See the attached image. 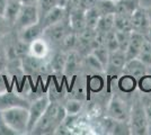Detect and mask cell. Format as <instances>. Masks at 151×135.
Here are the masks:
<instances>
[{"mask_svg":"<svg viewBox=\"0 0 151 135\" xmlns=\"http://www.w3.org/2000/svg\"><path fill=\"white\" fill-rule=\"evenodd\" d=\"M65 116L67 111L64 109V106L57 103H50L43 116L32 129L31 134H54L55 129L64 121Z\"/></svg>","mask_w":151,"mask_h":135,"instance_id":"6da1fadb","label":"cell"},{"mask_svg":"<svg viewBox=\"0 0 151 135\" xmlns=\"http://www.w3.org/2000/svg\"><path fill=\"white\" fill-rule=\"evenodd\" d=\"M6 123L16 134H28L29 111L26 107H13L1 111Z\"/></svg>","mask_w":151,"mask_h":135,"instance_id":"7a4b0ae2","label":"cell"},{"mask_svg":"<svg viewBox=\"0 0 151 135\" xmlns=\"http://www.w3.org/2000/svg\"><path fill=\"white\" fill-rule=\"evenodd\" d=\"M148 122H149V118L147 116L142 100L135 99L130 109V117H129L130 133L135 135L147 134Z\"/></svg>","mask_w":151,"mask_h":135,"instance_id":"3957f363","label":"cell"},{"mask_svg":"<svg viewBox=\"0 0 151 135\" xmlns=\"http://www.w3.org/2000/svg\"><path fill=\"white\" fill-rule=\"evenodd\" d=\"M70 32H72L71 27L69 24V18H65V19L59 21L54 25L50 26L47 28L44 29L43 33V37H44L49 43H54L58 44L62 42V39L69 34Z\"/></svg>","mask_w":151,"mask_h":135,"instance_id":"277c9868","label":"cell"},{"mask_svg":"<svg viewBox=\"0 0 151 135\" xmlns=\"http://www.w3.org/2000/svg\"><path fill=\"white\" fill-rule=\"evenodd\" d=\"M38 11L36 5H22L18 17L14 24V27L17 31H22L26 27L38 23Z\"/></svg>","mask_w":151,"mask_h":135,"instance_id":"5b68a950","label":"cell"},{"mask_svg":"<svg viewBox=\"0 0 151 135\" xmlns=\"http://www.w3.org/2000/svg\"><path fill=\"white\" fill-rule=\"evenodd\" d=\"M50 98L47 95L38 97L37 99H35L34 101H32L29 105V122H28V134H31L32 129H34L35 124L38 122V119L43 116L46 108L50 105Z\"/></svg>","mask_w":151,"mask_h":135,"instance_id":"8992f818","label":"cell"},{"mask_svg":"<svg viewBox=\"0 0 151 135\" xmlns=\"http://www.w3.org/2000/svg\"><path fill=\"white\" fill-rule=\"evenodd\" d=\"M130 109L131 107L127 106V104L121 99L120 97L115 96L111 99V101L108 104L107 107V116L121 121V122H129V117H130Z\"/></svg>","mask_w":151,"mask_h":135,"instance_id":"52a82bcc","label":"cell"},{"mask_svg":"<svg viewBox=\"0 0 151 135\" xmlns=\"http://www.w3.org/2000/svg\"><path fill=\"white\" fill-rule=\"evenodd\" d=\"M31 101L22 96L18 92H15L13 90H8L4 94H0V110L9 109L13 107H26L29 108Z\"/></svg>","mask_w":151,"mask_h":135,"instance_id":"ba28073f","label":"cell"},{"mask_svg":"<svg viewBox=\"0 0 151 135\" xmlns=\"http://www.w3.org/2000/svg\"><path fill=\"white\" fill-rule=\"evenodd\" d=\"M133 32H138L147 36L148 31L150 28V21L148 18V14L145 10V7H139L138 9L131 16Z\"/></svg>","mask_w":151,"mask_h":135,"instance_id":"9c48e42d","label":"cell"},{"mask_svg":"<svg viewBox=\"0 0 151 135\" xmlns=\"http://www.w3.org/2000/svg\"><path fill=\"white\" fill-rule=\"evenodd\" d=\"M126 63L125 53L121 50H116L109 53V58L107 61L105 71L109 74H119L123 73V69Z\"/></svg>","mask_w":151,"mask_h":135,"instance_id":"30bf717a","label":"cell"},{"mask_svg":"<svg viewBox=\"0 0 151 135\" xmlns=\"http://www.w3.org/2000/svg\"><path fill=\"white\" fill-rule=\"evenodd\" d=\"M68 18V13H67V9L62 8V7L55 6L51 9L49 13L45 15L43 17V19L40 21V24L42 25L43 28H47L50 26L57 24L61 20Z\"/></svg>","mask_w":151,"mask_h":135,"instance_id":"8fae6325","label":"cell"},{"mask_svg":"<svg viewBox=\"0 0 151 135\" xmlns=\"http://www.w3.org/2000/svg\"><path fill=\"white\" fill-rule=\"evenodd\" d=\"M145 39V36L143 34L138 32H132L131 39H130V43L127 45V49H126L125 51L126 61H130V60L138 58V54L140 50H141V47H142V44H143Z\"/></svg>","mask_w":151,"mask_h":135,"instance_id":"7c38bea8","label":"cell"},{"mask_svg":"<svg viewBox=\"0 0 151 135\" xmlns=\"http://www.w3.org/2000/svg\"><path fill=\"white\" fill-rule=\"evenodd\" d=\"M43 33H44V28L42 27V25L40 23H36L34 25L28 26V27H26L24 29L19 31L18 37L23 43L29 45L35 39L42 37L43 36Z\"/></svg>","mask_w":151,"mask_h":135,"instance_id":"4fadbf2b","label":"cell"},{"mask_svg":"<svg viewBox=\"0 0 151 135\" xmlns=\"http://www.w3.org/2000/svg\"><path fill=\"white\" fill-rule=\"evenodd\" d=\"M148 69H149V66H147L139 59H133L130 61H126L124 69H123V73L133 76L135 79H140L142 76H145V73H148Z\"/></svg>","mask_w":151,"mask_h":135,"instance_id":"5bb4252c","label":"cell"},{"mask_svg":"<svg viewBox=\"0 0 151 135\" xmlns=\"http://www.w3.org/2000/svg\"><path fill=\"white\" fill-rule=\"evenodd\" d=\"M85 11L81 8H77L75 10H72L71 13L68 14V18H69L70 27L72 29V32L80 33L86 28V16Z\"/></svg>","mask_w":151,"mask_h":135,"instance_id":"9a60e30c","label":"cell"},{"mask_svg":"<svg viewBox=\"0 0 151 135\" xmlns=\"http://www.w3.org/2000/svg\"><path fill=\"white\" fill-rule=\"evenodd\" d=\"M50 53V43L42 36L40 39H35L29 44V53L33 56L38 59H46Z\"/></svg>","mask_w":151,"mask_h":135,"instance_id":"2e32d148","label":"cell"},{"mask_svg":"<svg viewBox=\"0 0 151 135\" xmlns=\"http://www.w3.org/2000/svg\"><path fill=\"white\" fill-rule=\"evenodd\" d=\"M22 68L27 73H34L43 70V68H46V64L44 62V59H38L31 54H26L22 59Z\"/></svg>","mask_w":151,"mask_h":135,"instance_id":"e0dca14e","label":"cell"},{"mask_svg":"<svg viewBox=\"0 0 151 135\" xmlns=\"http://www.w3.org/2000/svg\"><path fill=\"white\" fill-rule=\"evenodd\" d=\"M117 87L124 94H132L135 89H138V79L130 74L122 73V76L117 80Z\"/></svg>","mask_w":151,"mask_h":135,"instance_id":"ac0fdd59","label":"cell"},{"mask_svg":"<svg viewBox=\"0 0 151 135\" xmlns=\"http://www.w3.org/2000/svg\"><path fill=\"white\" fill-rule=\"evenodd\" d=\"M140 7V0H116V13L126 16L132 14Z\"/></svg>","mask_w":151,"mask_h":135,"instance_id":"d6986e66","label":"cell"},{"mask_svg":"<svg viewBox=\"0 0 151 135\" xmlns=\"http://www.w3.org/2000/svg\"><path fill=\"white\" fill-rule=\"evenodd\" d=\"M22 1L20 0H8L7 2V8L4 17L7 19V21L14 27V24L18 17V14L22 8Z\"/></svg>","mask_w":151,"mask_h":135,"instance_id":"ffe728a7","label":"cell"},{"mask_svg":"<svg viewBox=\"0 0 151 135\" xmlns=\"http://www.w3.org/2000/svg\"><path fill=\"white\" fill-rule=\"evenodd\" d=\"M114 29L121 32H132L131 16H126L122 14L114 15Z\"/></svg>","mask_w":151,"mask_h":135,"instance_id":"44dd1931","label":"cell"},{"mask_svg":"<svg viewBox=\"0 0 151 135\" xmlns=\"http://www.w3.org/2000/svg\"><path fill=\"white\" fill-rule=\"evenodd\" d=\"M114 15L115 14H108L103 15L98 20V24L96 27V31L99 33H108L114 29Z\"/></svg>","mask_w":151,"mask_h":135,"instance_id":"7402d4cb","label":"cell"},{"mask_svg":"<svg viewBox=\"0 0 151 135\" xmlns=\"http://www.w3.org/2000/svg\"><path fill=\"white\" fill-rule=\"evenodd\" d=\"M141 62H143L147 66H151V41L147 36H145V39L142 44V47L139 52L138 58Z\"/></svg>","mask_w":151,"mask_h":135,"instance_id":"603a6c76","label":"cell"},{"mask_svg":"<svg viewBox=\"0 0 151 135\" xmlns=\"http://www.w3.org/2000/svg\"><path fill=\"white\" fill-rule=\"evenodd\" d=\"M101 16L116 13V0H97L95 5Z\"/></svg>","mask_w":151,"mask_h":135,"instance_id":"cb8c5ba5","label":"cell"},{"mask_svg":"<svg viewBox=\"0 0 151 135\" xmlns=\"http://www.w3.org/2000/svg\"><path fill=\"white\" fill-rule=\"evenodd\" d=\"M85 16H86V27L87 28H91V29H96L98 20L101 18V14L97 10L96 7H93L88 10L85 11Z\"/></svg>","mask_w":151,"mask_h":135,"instance_id":"d4e9b609","label":"cell"},{"mask_svg":"<svg viewBox=\"0 0 151 135\" xmlns=\"http://www.w3.org/2000/svg\"><path fill=\"white\" fill-rule=\"evenodd\" d=\"M57 6V0H38L37 1V11H38V23L43 19L46 14L50 11L53 7Z\"/></svg>","mask_w":151,"mask_h":135,"instance_id":"484cf974","label":"cell"},{"mask_svg":"<svg viewBox=\"0 0 151 135\" xmlns=\"http://www.w3.org/2000/svg\"><path fill=\"white\" fill-rule=\"evenodd\" d=\"M67 56L64 53H61L59 52L57 54L53 55V58L51 60V68L53 70L57 71H61L64 69V65H65V62H67Z\"/></svg>","mask_w":151,"mask_h":135,"instance_id":"4316f807","label":"cell"},{"mask_svg":"<svg viewBox=\"0 0 151 135\" xmlns=\"http://www.w3.org/2000/svg\"><path fill=\"white\" fill-rule=\"evenodd\" d=\"M91 53L101 61V63L104 65V68H106L107 61H108V58H109V51L107 50L106 46L105 45L97 46V47H95L94 50H93Z\"/></svg>","mask_w":151,"mask_h":135,"instance_id":"83f0119b","label":"cell"},{"mask_svg":"<svg viewBox=\"0 0 151 135\" xmlns=\"http://www.w3.org/2000/svg\"><path fill=\"white\" fill-rule=\"evenodd\" d=\"M80 65V59L77 53H70L67 56V62L64 65V70L67 72H75Z\"/></svg>","mask_w":151,"mask_h":135,"instance_id":"f1b7e54d","label":"cell"},{"mask_svg":"<svg viewBox=\"0 0 151 135\" xmlns=\"http://www.w3.org/2000/svg\"><path fill=\"white\" fill-rule=\"evenodd\" d=\"M138 89L142 94H151V73L148 72L138 79Z\"/></svg>","mask_w":151,"mask_h":135,"instance_id":"f546056e","label":"cell"},{"mask_svg":"<svg viewBox=\"0 0 151 135\" xmlns=\"http://www.w3.org/2000/svg\"><path fill=\"white\" fill-rule=\"evenodd\" d=\"M85 64L87 65L89 69L96 71V72H97V71L101 72V71L105 70L104 65L101 64V61L96 58L93 53H90V54H88V55L86 56V59H85Z\"/></svg>","mask_w":151,"mask_h":135,"instance_id":"4dcf8cb0","label":"cell"},{"mask_svg":"<svg viewBox=\"0 0 151 135\" xmlns=\"http://www.w3.org/2000/svg\"><path fill=\"white\" fill-rule=\"evenodd\" d=\"M132 32H121V31H116V37H117V42H119V50L123 51L124 53H125L126 49H127V45L130 43V39H131Z\"/></svg>","mask_w":151,"mask_h":135,"instance_id":"1f68e13d","label":"cell"},{"mask_svg":"<svg viewBox=\"0 0 151 135\" xmlns=\"http://www.w3.org/2000/svg\"><path fill=\"white\" fill-rule=\"evenodd\" d=\"M81 108L82 103L80 100H77V99H71L69 101H67L65 106H64L67 115H77V114H79Z\"/></svg>","mask_w":151,"mask_h":135,"instance_id":"d6a6232c","label":"cell"},{"mask_svg":"<svg viewBox=\"0 0 151 135\" xmlns=\"http://www.w3.org/2000/svg\"><path fill=\"white\" fill-rule=\"evenodd\" d=\"M8 90H12L9 76L7 74L6 72L0 71V94H4Z\"/></svg>","mask_w":151,"mask_h":135,"instance_id":"836d02e7","label":"cell"},{"mask_svg":"<svg viewBox=\"0 0 151 135\" xmlns=\"http://www.w3.org/2000/svg\"><path fill=\"white\" fill-rule=\"evenodd\" d=\"M0 135H17L15 131L6 123L1 110H0Z\"/></svg>","mask_w":151,"mask_h":135,"instance_id":"e575fe53","label":"cell"},{"mask_svg":"<svg viewBox=\"0 0 151 135\" xmlns=\"http://www.w3.org/2000/svg\"><path fill=\"white\" fill-rule=\"evenodd\" d=\"M141 100H142L148 118L151 119V94H145V96L141 98Z\"/></svg>","mask_w":151,"mask_h":135,"instance_id":"d590c367","label":"cell"},{"mask_svg":"<svg viewBox=\"0 0 151 135\" xmlns=\"http://www.w3.org/2000/svg\"><path fill=\"white\" fill-rule=\"evenodd\" d=\"M10 27H13V26L10 25L7 19L4 17V16H0V37H2L4 35H6L8 31L10 29Z\"/></svg>","mask_w":151,"mask_h":135,"instance_id":"8d00e7d4","label":"cell"},{"mask_svg":"<svg viewBox=\"0 0 151 135\" xmlns=\"http://www.w3.org/2000/svg\"><path fill=\"white\" fill-rule=\"evenodd\" d=\"M7 62H8V53L7 50L0 46V71H4L7 68Z\"/></svg>","mask_w":151,"mask_h":135,"instance_id":"74e56055","label":"cell"},{"mask_svg":"<svg viewBox=\"0 0 151 135\" xmlns=\"http://www.w3.org/2000/svg\"><path fill=\"white\" fill-rule=\"evenodd\" d=\"M97 4V0H79V8L83 10H88Z\"/></svg>","mask_w":151,"mask_h":135,"instance_id":"f35d334b","label":"cell"},{"mask_svg":"<svg viewBox=\"0 0 151 135\" xmlns=\"http://www.w3.org/2000/svg\"><path fill=\"white\" fill-rule=\"evenodd\" d=\"M77 8H79V0H69L68 2V6H67V13L69 14L71 13L72 10H75Z\"/></svg>","mask_w":151,"mask_h":135,"instance_id":"ab89813d","label":"cell"},{"mask_svg":"<svg viewBox=\"0 0 151 135\" xmlns=\"http://www.w3.org/2000/svg\"><path fill=\"white\" fill-rule=\"evenodd\" d=\"M7 2L8 0H0V16H4L7 8Z\"/></svg>","mask_w":151,"mask_h":135,"instance_id":"60d3db41","label":"cell"},{"mask_svg":"<svg viewBox=\"0 0 151 135\" xmlns=\"http://www.w3.org/2000/svg\"><path fill=\"white\" fill-rule=\"evenodd\" d=\"M68 2H69V0H57V6L62 7V8H67Z\"/></svg>","mask_w":151,"mask_h":135,"instance_id":"b9f144b4","label":"cell"},{"mask_svg":"<svg viewBox=\"0 0 151 135\" xmlns=\"http://www.w3.org/2000/svg\"><path fill=\"white\" fill-rule=\"evenodd\" d=\"M23 5H37L38 0H20Z\"/></svg>","mask_w":151,"mask_h":135,"instance_id":"7bdbcfd3","label":"cell"},{"mask_svg":"<svg viewBox=\"0 0 151 135\" xmlns=\"http://www.w3.org/2000/svg\"><path fill=\"white\" fill-rule=\"evenodd\" d=\"M145 10H147V14H148V18H149L150 26H151V6L150 7H145Z\"/></svg>","mask_w":151,"mask_h":135,"instance_id":"ee69618b","label":"cell"},{"mask_svg":"<svg viewBox=\"0 0 151 135\" xmlns=\"http://www.w3.org/2000/svg\"><path fill=\"white\" fill-rule=\"evenodd\" d=\"M147 134L151 135V119H149L148 122V127H147Z\"/></svg>","mask_w":151,"mask_h":135,"instance_id":"f6af8a7d","label":"cell"},{"mask_svg":"<svg viewBox=\"0 0 151 135\" xmlns=\"http://www.w3.org/2000/svg\"><path fill=\"white\" fill-rule=\"evenodd\" d=\"M147 37L150 39L151 41V26H150V28H149V31H148V34H147Z\"/></svg>","mask_w":151,"mask_h":135,"instance_id":"bcb514c9","label":"cell"}]
</instances>
